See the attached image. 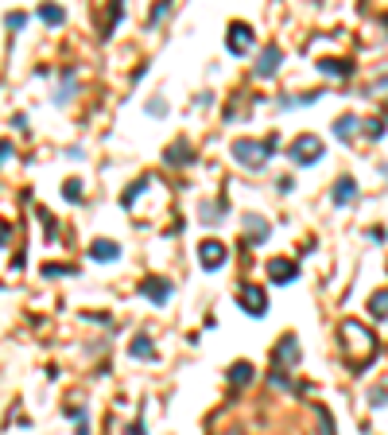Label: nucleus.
Wrapping results in <instances>:
<instances>
[{
    "label": "nucleus",
    "instance_id": "6e6552de",
    "mask_svg": "<svg viewBox=\"0 0 388 435\" xmlns=\"http://www.w3.org/2000/svg\"><path fill=\"white\" fill-rule=\"evenodd\" d=\"M295 276H299V265H295V260H283V257L268 260V280L272 284H291Z\"/></svg>",
    "mask_w": 388,
    "mask_h": 435
},
{
    "label": "nucleus",
    "instance_id": "9d476101",
    "mask_svg": "<svg viewBox=\"0 0 388 435\" xmlns=\"http://www.w3.org/2000/svg\"><path fill=\"white\" fill-rule=\"evenodd\" d=\"M140 292H144L148 299H152V303H167V299H171V284H167V280H144V284H140Z\"/></svg>",
    "mask_w": 388,
    "mask_h": 435
},
{
    "label": "nucleus",
    "instance_id": "b1692460",
    "mask_svg": "<svg viewBox=\"0 0 388 435\" xmlns=\"http://www.w3.org/2000/svg\"><path fill=\"white\" fill-rule=\"evenodd\" d=\"M369 400H373V405H388V389H373V393H369Z\"/></svg>",
    "mask_w": 388,
    "mask_h": 435
},
{
    "label": "nucleus",
    "instance_id": "ddd939ff",
    "mask_svg": "<svg viewBox=\"0 0 388 435\" xmlns=\"http://www.w3.org/2000/svg\"><path fill=\"white\" fill-rule=\"evenodd\" d=\"M319 70H322V74H330V78H346V74H349V62H346V59H322Z\"/></svg>",
    "mask_w": 388,
    "mask_h": 435
},
{
    "label": "nucleus",
    "instance_id": "393cba45",
    "mask_svg": "<svg viewBox=\"0 0 388 435\" xmlns=\"http://www.w3.org/2000/svg\"><path fill=\"white\" fill-rule=\"evenodd\" d=\"M148 113H152V117H164L167 105H164V101H148Z\"/></svg>",
    "mask_w": 388,
    "mask_h": 435
},
{
    "label": "nucleus",
    "instance_id": "9b49d317",
    "mask_svg": "<svg viewBox=\"0 0 388 435\" xmlns=\"http://www.w3.org/2000/svg\"><path fill=\"white\" fill-rule=\"evenodd\" d=\"M245 233H249V241H252V245H261V241L268 238L272 229H268V222H264V218L249 214V218H245Z\"/></svg>",
    "mask_w": 388,
    "mask_h": 435
},
{
    "label": "nucleus",
    "instance_id": "412c9836",
    "mask_svg": "<svg viewBox=\"0 0 388 435\" xmlns=\"http://www.w3.org/2000/svg\"><path fill=\"white\" fill-rule=\"evenodd\" d=\"M218 214H222L218 202H206V206H202V222H206V226H218Z\"/></svg>",
    "mask_w": 388,
    "mask_h": 435
},
{
    "label": "nucleus",
    "instance_id": "2eb2a0df",
    "mask_svg": "<svg viewBox=\"0 0 388 435\" xmlns=\"http://www.w3.org/2000/svg\"><path fill=\"white\" fill-rule=\"evenodd\" d=\"M349 198H353V179H349V175H342L338 183H334V202H338V206H346Z\"/></svg>",
    "mask_w": 388,
    "mask_h": 435
},
{
    "label": "nucleus",
    "instance_id": "6ab92c4d",
    "mask_svg": "<svg viewBox=\"0 0 388 435\" xmlns=\"http://www.w3.org/2000/svg\"><path fill=\"white\" fill-rule=\"evenodd\" d=\"M229 381H233V385H249V381H252V366H249V362H237V366L229 369Z\"/></svg>",
    "mask_w": 388,
    "mask_h": 435
},
{
    "label": "nucleus",
    "instance_id": "4be33fe9",
    "mask_svg": "<svg viewBox=\"0 0 388 435\" xmlns=\"http://www.w3.org/2000/svg\"><path fill=\"white\" fill-rule=\"evenodd\" d=\"M62 195H67L70 202H78V198H82V183H74V179H70V183H67V190H62Z\"/></svg>",
    "mask_w": 388,
    "mask_h": 435
},
{
    "label": "nucleus",
    "instance_id": "f257e3e1",
    "mask_svg": "<svg viewBox=\"0 0 388 435\" xmlns=\"http://www.w3.org/2000/svg\"><path fill=\"white\" fill-rule=\"evenodd\" d=\"M342 342H346L349 357H353L358 366H369L373 354H377V338H373V330H369L365 323H358V319H346V323H342Z\"/></svg>",
    "mask_w": 388,
    "mask_h": 435
},
{
    "label": "nucleus",
    "instance_id": "bb28decb",
    "mask_svg": "<svg viewBox=\"0 0 388 435\" xmlns=\"http://www.w3.org/2000/svg\"><path fill=\"white\" fill-rule=\"evenodd\" d=\"M8 152H12V144H8V140H0V163H4V156H8Z\"/></svg>",
    "mask_w": 388,
    "mask_h": 435
},
{
    "label": "nucleus",
    "instance_id": "5701e85b",
    "mask_svg": "<svg viewBox=\"0 0 388 435\" xmlns=\"http://www.w3.org/2000/svg\"><path fill=\"white\" fill-rule=\"evenodd\" d=\"M24 24H28V16H24V12H12V16H8V28H12V31H19Z\"/></svg>",
    "mask_w": 388,
    "mask_h": 435
},
{
    "label": "nucleus",
    "instance_id": "0eeeda50",
    "mask_svg": "<svg viewBox=\"0 0 388 435\" xmlns=\"http://www.w3.org/2000/svg\"><path fill=\"white\" fill-rule=\"evenodd\" d=\"M225 47H229L233 55H249V47H252V28H249V24H229Z\"/></svg>",
    "mask_w": 388,
    "mask_h": 435
},
{
    "label": "nucleus",
    "instance_id": "dca6fc26",
    "mask_svg": "<svg viewBox=\"0 0 388 435\" xmlns=\"http://www.w3.org/2000/svg\"><path fill=\"white\" fill-rule=\"evenodd\" d=\"M369 315H373V319H388V287L369 299Z\"/></svg>",
    "mask_w": 388,
    "mask_h": 435
},
{
    "label": "nucleus",
    "instance_id": "cd10ccee",
    "mask_svg": "<svg viewBox=\"0 0 388 435\" xmlns=\"http://www.w3.org/2000/svg\"><path fill=\"white\" fill-rule=\"evenodd\" d=\"M229 435H237V432H229Z\"/></svg>",
    "mask_w": 388,
    "mask_h": 435
},
{
    "label": "nucleus",
    "instance_id": "423d86ee",
    "mask_svg": "<svg viewBox=\"0 0 388 435\" xmlns=\"http://www.w3.org/2000/svg\"><path fill=\"white\" fill-rule=\"evenodd\" d=\"M276 366H280V369H295V366H299V338H295V335L280 338V346H276Z\"/></svg>",
    "mask_w": 388,
    "mask_h": 435
},
{
    "label": "nucleus",
    "instance_id": "f8f14e48",
    "mask_svg": "<svg viewBox=\"0 0 388 435\" xmlns=\"http://www.w3.org/2000/svg\"><path fill=\"white\" fill-rule=\"evenodd\" d=\"M89 257H94V260H116V257H121V245L101 238V241H94V245H89Z\"/></svg>",
    "mask_w": 388,
    "mask_h": 435
},
{
    "label": "nucleus",
    "instance_id": "39448f33",
    "mask_svg": "<svg viewBox=\"0 0 388 435\" xmlns=\"http://www.w3.org/2000/svg\"><path fill=\"white\" fill-rule=\"evenodd\" d=\"M198 265H202L206 272H218V268L225 265V245L222 241H202V245H198Z\"/></svg>",
    "mask_w": 388,
    "mask_h": 435
},
{
    "label": "nucleus",
    "instance_id": "20e7f679",
    "mask_svg": "<svg viewBox=\"0 0 388 435\" xmlns=\"http://www.w3.org/2000/svg\"><path fill=\"white\" fill-rule=\"evenodd\" d=\"M237 303H241V311H245V315H252V319H261L264 311H268V296H264L261 284H241Z\"/></svg>",
    "mask_w": 388,
    "mask_h": 435
},
{
    "label": "nucleus",
    "instance_id": "7ed1b4c3",
    "mask_svg": "<svg viewBox=\"0 0 388 435\" xmlns=\"http://www.w3.org/2000/svg\"><path fill=\"white\" fill-rule=\"evenodd\" d=\"M291 163H299V168H310V163H319L322 159V140L319 136H310V132H303V136H295L291 140Z\"/></svg>",
    "mask_w": 388,
    "mask_h": 435
},
{
    "label": "nucleus",
    "instance_id": "4468645a",
    "mask_svg": "<svg viewBox=\"0 0 388 435\" xmlns=\"http://www.w3.org/2000/svg\"><path fill=\"white\" fill-rule=\"evenodd\" d=\"M39 20L51 24V28H58V24H67V12L58 8V4H43V8H39Z\"/></svg>",
    "mask_w": 388,
    "mask_h": 435
},
{
    "label": "nucleus",
    "instance_id": "a211bd4d",
    "mask_svg": "<svg viewBox=\"0 0 388 435\" xmlns=\"http://www.w3.org/2000/svg\"><path fill=\"white\" fill-rule=\"evenodd\" d=\"M191 148H186V140H175L171 148H167V163H191Z\"/></svg>",
    "mask_w": 388,
    "mask_h": 435
},
{
    "label": "nucleus",
    "instance_id": "f3484780",
    "mask_svg": "<svg viewBox=\"0 0 388 435\" xmlns=\"http://www.w3.org/2000/svg\"><path fill=\"white\" fill-rule=\"evenodd\" d=\"M353 129H358V117H353V113H346V117H338V125H334V136H338V140H349V136H353Z\"/></svg>",
    "mask_w": 388,
    "mask_h": 435
},
{
    "label": "nucleus",
    "instance_id": "a878e982",
    "mask_svg": "<svg viewBox=\"0 0 388 435\" xmlns=\"http://www.w3.org/2000/svg\"><path fill=\"white\" fill-rule=\"evenodd\" d=\"M365 132H369V136H373V140H377L380 132H385V125H380V121H369V129H365Z\"/></svg>",
    "mask_w": 388,
    "mask_h": 435
},
{
    "label": "nucleus",
    "instance_id": "f03ea898",
    "mask_svg": "<svg viewBox=\"0 0 388 435\" xmlns=\"http://www.w3.org/2000/svg\"><path fill=\"white\" fill-rule=\"evenodd\" d=\"M272 148H276V140H233L229 152L241 168H261L264 159L272 156Z\"/></svg>",
    "mask_w": 388,
    "mask_h": 435
},
{
    "label": "nucleus",
    "instance_id": "1a4fd4ad",
    "mask_svg": "<svg viewBox=\"0 0 388 435\" xmlns=\"http://www.w3.org/2000/svg\"><path fill=\"white\" fill-rule=\"evenodd\" d=\"M280 59H283V51L276 47V43H268V47H264V55L256 59V74H261V78H272V74L280 70Z\"/></svg>",
    "mask_w": 388,
    "mask_h": 435
},
{
    "label": "nucleus",
    "instance_id": "aec40b11",
    "mask_svg": "<svg viewBox=\"0 0 388 435\" xmlns=\"http://www.w3.org/2000/svg\"><path fill=\"white\" fill-rule=\"evenodd\" d=\"M132 357H155L152 342H148L144 335H140V338H132Z\"/></svg>",
    "mask_w": 388,
    "mask_h": 435
}]
</instances>
